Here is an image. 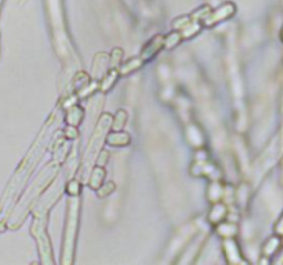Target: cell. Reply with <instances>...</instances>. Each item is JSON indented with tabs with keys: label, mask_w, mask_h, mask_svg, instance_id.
<instances>
[{
	"label": "cell",
	"mask_w": 283,
	"mask_h": 265,
	"mask_svg": "<svg viewBox=\"0 0 283 265\" xmlns=\"http://www.w3.org/2000/svg\"><path fill=\"white\" fill-rule=\"evenodd\" d=\"M235 13H236V6L232 1H226V3H223L221 6L214 8V10L210 8V11L203 15L200 22H202L203 26L212 28V26L217 25L219 22L229 20L231 17L235 15Z\"/></svg>",
	"instance_id": "obj_6"
},
{
	"label": "cell",
	"mask_w": 283,
	"mask_h": 265,
	"mask_svg": "<svg viewBox=\"0 0 283 265\" xmlns=\"http://www.w3.org/2000/svg\"><path fill=\"white\" fill-rule=\"evenodd\" d=\"M282 184H283V160H282Z\"/></svg>",
	"instance_id": "obj_28"
},
{
	"label": "cell",
	"mask_w": 283,
	"mask_h": 265,
	"mask_svg": "<svg viewBox=\"0 0 283 265\" xmlns=\"http://www.w3.org/2000/svg\"><path fill=\"white\" fill-rule=\"evenodd\" d=\"M84 119V110L80 108L77 104H72L71 106L66 108V113H65V123L69 126H75L79 127Z\"/></svg>",
	"instance_id": "obj_10"
},
{
	"label": "cell",
	"mask_w": 283,
	"mask_h": 265,
	"mask_svg": "<svg viewBox=\"0 0 283 265\" xmlns=\"http://www.w3.org/2000/svg\"><path fill=\"white\" fill-rule=\"evenodd\" d=\"M111 123H112V116L107 112L103 113L98 119L94 133H93V136L90 137L89 144H87V148H86V152H84L83 156V163H82V167H80V177H82L83 181L86 178H89L91 166H93V163L96 162L98 152L101 151L103 143L105 141V137L108 134V130L111 129Z\"/></svg>",
	"instance_id": "obj_4"
},
{
	"label": "cell",
	"mask_w": 283,
	"mask_h": 265,
	"mask_svg": "<svg viewBox=\"0 0 283 265\" xmlns=\"http://www.w3.org/2000/svg\"><path fill=\"white\" fill-rule=\"evenodd\" d=\"M281 39H282L283 42V26H282V31H281Z\"/></svg>",
	"instance_id": "obj_27"
},
{
	"label": "cell",
	"mask_w": 283,
	"mask_h": 265,
	"mask_svg": "<svg viewBox=\"0 0 283 265\" xmlns=\"http://www.w3.org/2000/svg\"><path fill=\"white\" fill-rule=\"evenodd\" d=\"M108 160H110V152L105 151V149H101L96 158V164L97 166H101V167H105Z\"/></svg>",
	"instance_id": "obj_24"
},
{
	"label": "cell",
	"mask_w": 283,
	"mask_h": 265,
	"mask_svg": "<svg viewBox=\"0 0 283 265\" xmlns=\"http://www.w3.org/2000/svg\"><path fill=\"white\" fill-rule=\"evenodd\" d=\"M79 136V131H77V127L75 126H69L66 124V127L64 130V137L66 140H75Z\"/></svg>",
	"instance_id": "obj_25"
},
{
	"label": "cell",
	"mask_w": 283,
	"mask_h": 265,
	"mask_svg": "<svg viewBox=\"0 0 283 265\" xmlns=\"http://www.w3.org/2000/svg\"><path fill=\"white\" fill-rule=\"evenodd\" d=\"M182 42V36L178 31H174V32H170L169 35H165V49L168 50H171L174 47L180 45Z\"/></svg>",
	"instance_id": "obj_19"
},
{
	"label": "cell",
	"mask_w": 283,
	"mask_h": 265,
	"mask_svg": "<svg viewBox=\"0 0 283 265\" xmlns=\"http://www.w3.org/2000/svg\"><path fill=\"white\" fill-rule=\"evenodd\" d=\"M127 112L124 109H120L116 112V115L112 117V123H111V129L113 131H119V130L124 129L126 123H127Z\"/></svg>",
	"instance_id": "obj_18"
},
{
	"label": "cell",
	"mask_w": 283,
	"mask_h": 265,
	"mask_svg": "<svg viewBox=\"0 0 283 265\" xmlns=\"http://www.w3.org/2000/svg\"><path fill=\"white\" fill-rule=\"evenodd\" d=\"M110 69V55L105 53H98L93 59L91 65V79L93 80H101L105 73Z\"/></svg>",
	"instance_id": "obj_8"
},
{
	"label": "cell",
	"mask_w": 283,
	"mask_h": 265,
	"mask_svg": "<svg viewBox=\"0 0 283 265\" xmlns=\"http://www.w3.org/2000/svg\"><path fill=\"white\" fill-rule=\"evenodd\" d=\"M59 163L57 159H54V162H52L50 164H47L46 168L39 174V177L35 180V182L32 184V187L31 189L28 191L24 196V199L22 202L19 203L18 207H17V210H15V213L13 215V224L10 225L11 229H17L24 220L26 218V215H28V210H29V203H32L36 198H38V195L40 194V191H43V188L49 184V182L52 181V178L54 175L57 174L58 168H59Z\"/></svg>",
	"instance_id": "obj_2"
},
{
	"label": "cell",
	"mask_w": 283,
	"mask_h": 265,
	"mask_svg": "<svg viewBox=\"0 0 283 265\" xmlns=\"http://www.w3.org/2000/svg\"><path fill=\"white\" fill-rule=\"evenodd\" d=\"M144 64H145V62H144L140 57H134V58H130L129 61H126V62L120 64V66H119L117 69H119L120 76L124 78V76H129L131 73H134L135 71L141 69Z\"/></svg>",
	"instance_id": "obj_13"
},
{
	"label": "cell",
	"mask_w": 283,
	"mask_h": 265,
	"mask_svg": "<svg viewBox=\"0 0 283 265\" xmlns=\"http://www.w3.org/2000/svg\"><path fill=\"white\" fill-rule=\"evenodd\" d=\"M79 218H80V199L77 195V196H71L68 202L64 240H62V257H61V263L65 265L73 263L77 229H79Z\"/></svg>",
	"instance_id": "obj_3"
},
{
	"label": "cell",
	"mask_w": 283,
	"mask_h": 265,
	"mask_svg": "<svg viewBox=\"0 0 283 265\" xmlns=\"http://www.w3.org/2000/svg\"><path fill=\"white\" fill-rule=\"evenodd\" d=\"M56 120H57V110L46 122L45 127L42 129L38 138L35 140L32 148L29 149V152L26 154L24 160L21 162L19 167L17 168V171L14 173L13 178L8 182L6 191H4V194H3L1 199H0V231H4L8 210L11 209L13 203L17 199L19 191L24 188L25 182L28 181L29 174H32L33 168L36 167L40 158L45 154L46 147H47V143H49V137L52 134L50 133L52 131V126L56 123Z\"/></svg>",
	"instance_id": "obj_1"
},
{
	"label": "cell",
	"mask_w": 283,
	"mask_h": 265,
	"mask_svg": "<svg viewBox=\"0 0 283 265\" xmlns=\"http://www.w3.org/2000/svg\"><path fill=\"white\" fill-rule=\"evenodd\" d=\"M281 245H282V236L274 235V236L268 238L264 246H263V256L264 257H272L274 254H277Z\"/></svg>",
	"instance_id": "obj_16"
},
{
	"label": "cell",
	"mask_w": 283,
	"mask_h": 265,
	"mask_svg": "<svg viewBox=\"0 0 283 265\" xmlns=\"http://www.w3.org/2000/svg\"><path fill=\"white\" fill-rule=\"evenodd\" d=\"M162 49H165V35H155L154 38L144 46L141 54H140V58L144 62H149L151 59H154L159 54Z\"/></svg>",
	"instance_id": "obj_7"
},
{
	"label": "cell",
	"mask_w": 283,
	"mask_h": 265,
	"mask_svg": "<svg viewBox=\"0 0 283 265\" xmlns=\"http://www.w3.org/2000/svg\"><path fill=\"white\" fill-rule=\"evenodd\" d=\"M274 231H275V235H278V236H282L283 238V213H282V215H281V218H279L277 224H275Z\"/></svg>",
	"instance_id": "obj_26"
},
{
	"label": "cell",
	"mask_w": 283,
	"mask_h": 265,
	"mask_svg": "<svg viewBox=\"0 0 283 265\" xmlns=\"http://www.w3.org/2000/svg\"><path fill=\"white\" fill-rule=\"evenodd\" d=\"M207 196L212 202H219L221 199V196H223V188L219 185V189L216 191V182H213L210 188H209V191H207Z\"/></svg>",
	"instance_id": "obj_23"
},
{
	"label": "cell",
	"mask_w": 283,
	"mask_h": 265,
	"mask_svg": "<svg viewBox=\"0 0 283 265\" xmlns=\"http://www.w3.org/2000/svg\"><path fill=\"white\" fill-rule=\"evenodd\" d=\"M105 175H107L105 168L101 167V166H97L96 164L94 167H91L90 173H89V181H87V185H89L91 189L97 191V189L104 184Z\"/></svg>",
	"instance_id": "obj_12"
},
{
	"label": "cell",
	"mask_w": 283,
	"mask_h": 265,
	"mask_svg": "<svg viewBox=\"0 0 283 265\" xmlns=\"http://www.w3.org/2000/svg\"><path fill=\"white\" fill-rule=\"evenodd\" d=\"M217 235H220L221 238H233L236 233H238V225L235 222H231V221H221L217 224Z\"/></svg>",
	"instance_id": "obj_15"
},
{
	"label": "cell",
	"mask_w": 283,
	"mask_h": 265,
	"mask_svg": "<svg viewBox=\"0 0 283 265\" xmlns=\"http://www.w3.org/2000/svg\"><path fill=\"white\" fill-rule=\"evenodd\" d=\"M226 214H228V212H226V205H223L220 202H216V205L212 207V210L209 213V221L212 224H219L221 221H224Z\"/></svg>",
	"instance_id": "obj_17"
},
{
	"label": "cell",
	"mask_w": 283,
	"mask_h": 265,
	"mask_svg": "<svg viewBox=\"0 0 283 265\" xmlns=\"http://www.w3.org/2000/svg\"><path fill=\"white\" fill-rule=\"evenodd\" d=\"M119 76H120L119 69H116V68H110L108 72L105 73V76L100 80V89H101V91H104V93L110 91L111 89L115 86Z\"/></svg>",
	"instance_id": "obj_14"
},
{
	"label": "cell",
	"mask_w": 283,
	"mask_h": 265,
	"mask_svg": "<svg viewBox=\"0 0 283 265\" xmlns=\"http://www.w3.org/2000/svg\"><path fill=\"white\" fill-rule=\"evenodd\" d=\"M123 59V50L120 47H115L110 54V68H119Z\"/></svg>",
	"instance_id": "obj_20"
},
{
	"label": "cell",
	"mask_w": 283,
	"mask_h": 265,
	"mask_svg": "<svg viewBox=\"0 0 283 265\" xmlns=\"http://www.w3.org/2000/svg\"><path fill=\"white\" fill-rule=\"evenodd\" d=\"M130 143H131V138L123 130L110 133V134H107V137H105V144L112 145V147H127Z\"/></svg>",
	"instance_id": "obj_11"
},
{
	"label": "cell",
	"mask_w": 283,
	"mask_h": 265,
	"mask_svg": "<svg viewBox=\"0 0 283 265\" xmlns=\"http://www.w3.org/2000/svg\"><path fill=\"white\" fill-rule=\"evenodd\" d=\"M115 189H116L115 182H112V181L105 182V184H103L101 187L97 189V196H98L100 199H104V198H107L108 195L112 194Z\"/></svg>",
	"instance_id": "obj_22"
},
{
	"label": "cell",
	"mask_w": 283,
	"mask_h": 265,
	"mask_svg": "<svg viewBox=\"0 0 283 265\" xmlns=\"http://www.w3.org/2000/svg\"><path fill=\"white\" fill-rule=\"evenodd\" d=\"M223 252L226 254V261L231 264H246V261L242 257V253L239 249L238 243L233 238H226L223 242Z\"/></svg>",
	"instance_id": "obj_9"
},
{
	"label": "cell",
	"mask_w": 283,
	"mask_h": 265,
	"mask_svg": "<svg viewBox=\"0 0 283 265\" xmlns=\"http://www.w3.org/2000/svg\"><path fill=\"white\" fill-rule=\"evenodd\" d=\"M80 187H82L80 181L77 178H72V180L66 182L65 191H66V194L69 195V196H77V195H80V191H82Z\"/></svg>",
	"instance_id": "obj_21"
},
{
	"label": "cell",
	"mask_w": 283,
	"mask_h": 265,
	"mask_svg": "<svg viewBox=\"0 0 283 265\" xmlns=\"http://www.w3.org/2000/svg\"><path fill=\"white\" fill-rule=\"evenodd\" d=\"M31 235L36 240L40 261L46 265L54 264L52 243H50V238L47 233V214H33Z\"/></svg>",
	"instance_id": "obj_5"
}]
</instances>
